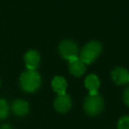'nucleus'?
<instances>
[{
  "label": "nucleus",
  "mask_w": 129,
  "mask_h": 129,
  "mask_svg": "<svg viewBox=\"0 0 129 129\" xmlns=\"http://www.w3.org/2000/svg\"><path fill=\"white\" fill-rule=\"evenodd\" d=\"M12 110H13V113L19 117L25 116L28 113L29 111V105L27 102L22 99H18V100L14 101L12 105Z\"/></svg>",
  "instance_id": "11"
},
{
  "label": "nucleus",
  "mask_w": 129,
  "mask_h": 129,
  "mask_svg": "<svg viewBox=\"0 0 129 129\" xmlns=\"http://www.w3.org/2000/svg\"><path fill=\"white\" fill-rule=\"evenodd\" d=\"M118 129H129V116H124L118 122Z\"/></svg>",
  "instance_id": "13"
},
{
  "label": "nucleus",
  "mask_w": 129,
  "mask_h": 129,
  "mask_svg": "<svg viewBox=\"0 0 129 129\" xmlns=\"http://www.w3.org/2000/svg\"><path fill=\"white\" fill-rule=\"evenodd\" d=\"M51 87L52 89L58 95L67 94V82L62 76H55L51 81Z\"/></svg>",
  "instance_id": "10"
},
{
  "label": "nucleus",
  "mask_w": 129,
  "mask_h": 129,
  "mask_svg": "<svg viewBox=\"0 0 129 129\" xmlns=\"http://www.w3.org/2000/svg\"><path fill=\"white\" fill-rule=\"evenodd\" d=\"M41 61V57L36 50H29L24 56V62L27 70H36Z\"/></svg>",
  "instance_id": "6"
},
{
  "label": "nucleus",
  "mask_w": 129,
  "mask_h": 129,
  "mask_svg": "<svg viewBox=\"0 0 129 129\" xmlns=\"http://www.w3.org/2000/svg\"><path fill=\"white\" fill-rule=\"evenodd\" d=\"M84 86L89 91V95H96L97 90L100 88V80L95 74H89L84 81Z\"/></svg>",
  "instance_id": "9"
},
{
  "label": "nucleus",
  "mask_w": 129,
  "mask_h": 129,
  "mask_svg": "<svg viewBox=\"0 0 129 129\" xmlns=\"http://www.w3.org/2000/svg\"><path fill=\"white\" fill-rule=\"evenodd\" d=\"M111 78L117 85H125L129 82V72L124 67H117L111 71Z\"/></svg>",
  "instance_id": "7"
},
{
  "label": "nucleus",
  "mask_w": 129,
  "mask_h": 129,
  "mask_svg": "<svg viewBox=\"0 0 129 129\" xmlns=\"http://www.w3.org/2000/svg\"><path fill=\"white\" fill-rule=\"evenodd\" d=\"M72 107V100L67 94L57 95L54 101V108L59 113H66Z\"/></svg>",
  "instance_id": "5"
},
{
  "label": "nucleus",
  "mask_w": 129,
  "mask_h": 129,
  "mask_svg": "<svg viewBox=\"0 0 129 129\" xmlns=\"http://www.w3.org/2000/svg\"><path fill=\"white\" fill-rule=\"evenodd\" d=\"M85 64H86L79 57L69 61V72L72 75L75 76V77H81V75L84 74L85 70H86Z\"/></svg>",
  "instance_id": "8"
},
{
  "label": "nucleus",
  "mask_w": 129,
  "mask_h": 129,
  "mask_svg": "<svg viewBox=\"0 0 129 129\" xmlns=\"http://www.w3.org/2000/svg\"><path fill=\"white\" fill-rule=\"evenodd\" d=\"M41 75L36 70H27L20 75V88L27 93H34L37 91L41 87Z\"/></svg>",
  "instance_id": "1"
},
{
  "label": "nucleus",
  "mask_w": 129,
  "mask_h": 129,
  "mask_svg": "<svg viewBox=\"0 0 129 129\" xmlns=\"http://www.w3.org/2000/svg\"><path fill=\"white\" fill-rule=\"evenodd\" d=\"M0 129H13V128L10 125H8V124H4V125H2L0 126Z\"/></svg>",
  "instance_id": "15"
},
{
  "label": "nucleus",
  "mask_w": 129,
  "mask_h": 129,
  "mask_svg": "<svg viewBox=\"0 0 129 129\" xmlns=\"http://www.w3.org/2000/svg\"><path fill=\"white\" fill-rule=\"evenodd\" d=\"M84 111L89 116H97L103 111L104 107V99L98 94L89 95L85 98L83 104Z\"/></svg>",
  "instance_id": "3"
},
{
  "label": "nucleus",
  "mask_w": 129,
  "mask_h": 129,
  "mask_svg": "<svg viewBox=\"0 0 129 129\" xmlns=\"http://www.w3.org/2000/svg\"><path fill=\"white\" fill-rule=\"evenodd\" d=\"M0 85H1V81H0Z\"/></svg>",
  "instance_id": "16"
},
{
  "label": "nucleus",
  "mask_w": 129,
  "mask_h": 129,
  "mask_svg": "<svg viewBox=\"0 0 129 129\" xmlns=\"http://www.w3.org/2000/svg\"><path fill=\"white\" fill-rule=\"evenodd\" d=\"M103 50V46L100 42L91 41L88 43L82 48L81 51V59L86 64H89L93 63L99 55L101 54Z\"/></svg>",
  "instance_id": "2"
},
{
  "label": "nucleus",
  "mask_w": 129,
  "mask_h": 129,
  "mask_svg": "<svg viewBox=\"0 0 129 129\" xmlns=\"http://www.w3.org/2000/svg\"><path fill=\"white\" fill-rule=\"evenodd\" d=\"M123 100H124V103L125 104V105H126L127 107H129V87L125 88V91H124Z\"/></svg>",
  "instance_id": "14"
},
{
  "label": "nucleus",
  "mask_w": 129,
  "mask_h": 129,
  "mask_svg": "<svg viewBox=\"0 0 129 129\" xmlns=\"http://www.w3.org/2000/svg\"><path fill=\"white\" fill-rule=\"evenodd\" d=\"M58 52L63 58L71 61L78 58L79 49L75 42L72 40H64L59 44Z\"/></svg>",
  "instance_id": "4"
},
{
  "label": "nucleus",
  "mask_w": 129,
  "mask_h": 129,
  "mask_svg": "<svg viewBox=\"0 0 129 129\" xmlns=\"http://www.w3.org/2000/svg\"><path fill=\"white\" fill-rule=\"evenodd\" d=\"M9 107L6 101L3 98H0V120L5 119L8 116Z\"/></svg>",
  "instance_id": "12"
}]
</instances>
